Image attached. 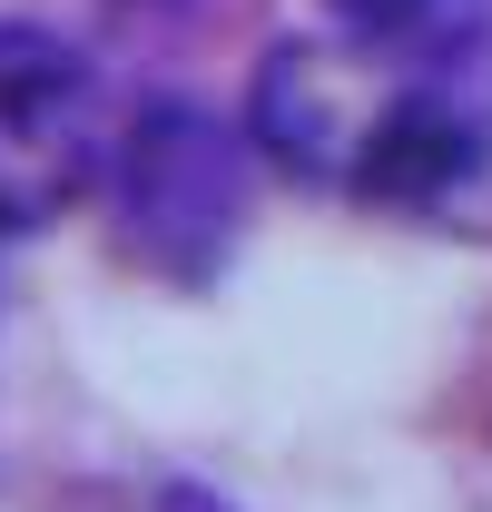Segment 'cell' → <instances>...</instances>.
I'll return each mask as SVG.
<instances>
[{
  "label": "cell",
  "mask_w": 492,
  "mask_h": 512,
  "mask_svg": "<svg viewBox=\"0 0 492 512\" xmlns=\"http://www.w3.org/2000/svg\"><path fill=\"white\" fill-rule=\"evenodd\" d=\"M109 89L79 40L0 20V237L60 227L109 178Z\"/></svg>",
  "instance_id": "cell-2"
},
{
  "label": "cell",
  "mask_w": 492,
  "mask_h": 512,
  "mask_svg": "<svg viewBox=\"0 0 492 512\" xmlns=\"http://www.w3.org/2000/svg\"><path fill=\"white\" fill-rule=\"evenodd\" d=\"M138 512H237L217 483H187V473H168V483H148L138 493Z\"/></svg>",
  "instance_id": "cell-5"
},
{
  "label": "cell",
  "mask_w": 492,
  "mask_h": 512,
  "mask_svg": "<svg viewBox=\"0 0 492 512\" xmlns=\"http://www.w3.org/2000/svg\"><path fill=\"white\" fill-rule=\"evenodd\" d=\"M345 20L355 50H384V60H433V50H463V40H492V0H325Z\"/></svg>",
  "instance_id": "cell-4"
},
{
  "label": "cell",
  "mask_w": 492,
  "mask_h": 512,
  "mask_svg": "<svg viewBox=\"0 0 492 512\" xmlns=\"http://www.w3.org/2000/svg\"><path fill=\"white\" fill-rule=\"evenodd\" d=\"M483 168H492V40L433 50V60L374 50V109L355 138V168H345V197L453 207Z\"/></svg>",
  "instance_id": "cell-3"
},
{
  "label": "cell",
  "mask_w": 492,
  "mask_h": 512,
  "mask_svg": "<svg viewBox=\"0 0 492 512\" xmlns=\"http://www.w3.org/2000/svg\"><path fill=\"white\" fill-rule=\"evenodd\" d=\"M256 207V138L178 89L138 99L109 148V217L119 247L168 286H217Z\"/></svg>",
  "instance_id": "cell-1"
}]
</instances>
